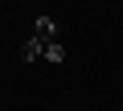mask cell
Wrapping results in <instances>:
<instances>
[{
	"label": "cell",
	"mask_w": 123,
	"mask_h": 111,
	"mask_svg": "<svg viewBox=\"0 0 123 111\" xmlns=\"http://www.w3.org/2000/svg\"><path fill=\"white\" fill-rule=\"evenodd\" d=\"M45 62H66V45H57V41H45V53H41Z\"/></svg>",
	"instance_id": "3957f363"
},
{
	"label": "cell",
	"mask_w": 123,
	"mask_h": 111,
	"mask_svg": "<svg viewBox=\"0 0 123 111\" xmlns=\"http://www.w3.org/2000/svg\"><path fill=\"white\" fill-rule=\"evenodd\" d=\"M33 37H41V41H57V21H53V17H37Z\"/></svg>",
	"instance_id": "6da1fadb"
},
{
	"label": "cell",
	"mask_w": 123,
	"mask_h": 111,
	"mask_svg": "<svg viewBox=\"0 0 123 111\" xmlns=\"http://www.w3.org/2000/svg\"><path fill=\"white\" fill-rule=\"evenodd\" d=\"M41 53H45V41H41V37H29V41L21 45V58H25V62H37Z\"/></svg>",
	"instance_id": "7a4b0ae2"
}]
</instances>
